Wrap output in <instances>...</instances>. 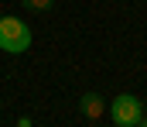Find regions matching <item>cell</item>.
Listing matches in <instances>:
<instances>
[{"mask_svg":"<svg viewBox=\"0 0 147 127\" xmlns=\"http://www.w3.org/2000/svg\"><path fill=\"white\" fill-rule=\"evenodd\" d=\"M31 41H34V35H31V28H28L21 17H10V14L0 17V48H3L7 55H21V52H28Z\"/></svg>","mask_w":147,"mask_h":127,"instance_id":"6da1fadb","label":"cell"},{"mask_svg":"<svg viewBox=\"0 0 147 127\" xmlns=\"http://www.w3.org/2000/svg\"><path fill=\"white\" fill-rule=\"evenodd\" d=\"M110 117L116 127H137L144 120V103L137 96H130V93H116L110 103Z\"/></svg>","mask_w":147,"mask_h":127,"instance_id":"7a4b0ae2","label":"cell"},{"mask_svg":"<svg viewBox=\"0 0 147 127\" xmlns=\"http://www.w3.org/2000/svg\"><path fill=\"white\" fill-rule=\"evenodd\" d=\"M79 110H82V117H86V120H99V117H103V110H106L103 93H82V96H79Z\"/></svg>","mask_w":147,"mask_h":127,"instance_id":"3957f363","label":"cell"},{"mask_svg":"<svg viewBox=\"0 0 147 127\" xmlns=\"http://www.w3.org/2000/svg\"><path fill=\"white\" fill-rule=\"evenodd\" d=\"M28 10H38V14H48L51 7H55V0H21Z\"/></svg>","mask_w":147,"mask_h":127,"instance_id":"277c9868","label":"cell"},{"mask_svg":"<svg viewBox=\"0 0 147 127\" xmlns=\"http://www.w3.org/2000/svg\"><path fill=\"white\" fill-rule=\"evenodd\" d=\"M17 127H34V120L31 117H17Z\"/></svg>","mask_w":147,"mask_h":127,"instance_id":"5b68a950","label":"cell"},{"mask_svg":"<svg viewBox=\"0 0 147 127\" xmlns=\"http://www.w3.org/2000/svg\"><path fill=\"white\" fill-rule=\"evenodd\" d=\"M137 127H147V120H140V124H137Z\"/></svg>","mask_w":147,"mask_h":127,"instance_id":"8992f818","label":"cell"}]
</instances>
